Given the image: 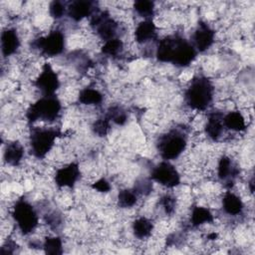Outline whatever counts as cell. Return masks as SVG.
Masks as SVG:
<instances>
[{
    "mask_svg": "<svg viewBox=\"0 0 255 255\" xmlns=\"http://www.w3.org/2000/svg\"><path fill=\"white\" fill-rule=\"evenodd\" d=\"M222 207L225 213L236 216L242 213L244 204L238 195L231 191H227L222 199Z\"/></svg>",
    "mask_w": 255,
    "mask_h": 255,
    "instance_id": "cell-18",
    "label": "cell"
},
{
    "mask_svg": "<svg viewBox=\"0 0 255 255\" xmlns=\"http://www.w3.org/2000/svg\"><path fill=\"white\" fill-rule=\"evenodd\" d=\"M35 87L43 94V96L55 95L60 87V81L57 73L53 70L49 63H45L42 72L35 81Z\"/></svg>",
    "mask_w": 255,
    "mask_h": 255,
    "instance_id": "cell-10",
    "label": "cell"
},
{
    "mask_svg": "<svg viewBox=\"0 0 255 255\" xmlns=\"http://www.w3.org/2000/svg\"><path fill=\"white\" fill-rule=\"evenodd\" d=\"M156 27L151 19L141 21L134 31L135 41L139 44H144L156 38Z\"/></svg>",
    "mask_w": 255,
    "mask_h": 255,
    "instance_id": "cell-17",
    "label": "cell"
},
{
    "mask_svg": "<svg viewBox=\"0 0 255 255\" xmlns=\"http://www.w3.org/2000/svg\"><path fill=\"white\" fill-rule=\"evenodd\" d=\"M4 160L13 166L18 165L24 156V147L19 141L9 142L4 149Z\"/></svg>",
    "mask_w": 255,
    "mask_h": 255,
    "instance_id": "cell-19",
    "label": "cell"
},
{
    "mask_svg": "<svg viewBox=\"0 0 255 255\" xmlns=\"http://www.w3.org/2000/svg\"><path fill=\"white\" fill-rule=\"evenodd\" d=\"M213 221V215L209 209L202 206H195L191 211L190 222L193 227H198L204 223Z\"/></svg>",
    "mask_w": 255,
    "mask_h": 255,
    "instance_id": "cell-22",
    "label": "cell"
},
{
    "mask_svg": "<svg viewBox=\"0 0 255 255\" xmlns=\"http://www.w3.org/2000/svg\"><path fill=\"white\" fill-rule=\"evenodd\" d=\"M150 179L168 188L175 187L180 183L179 172L168 160H163L152 168Z\"/></svg>",
    "mask_w": 255,
    "mask_h": 255,
    "instance_id": "cell-9",
    "label": "cell"
},
{
    "mask_svg": "<svg viewBox=\"0 0 255 255\" xmlns=\"http://www.w3.org/2000/svg\"><path fill=\"white\" fill-rule=\"evenodd\" d=\"M61 134L58 128H34L30 133V148L33 155L43 158L52 149L57 137Z\"/></svg>",
    "mask_w": 255,
    "mask_h": 255,
    "instance_id": "cell-5",
    "label": "cell"
},
{
    "mask_svg": "<svg viewBox=\"0 0 255 255\" xmlns=\"http://www.w3.org/2000/svg\"><path fill=\"white\" fill-rule=\"evenodd\" d=\"M214 31L204 22H199L193 35H192V46L196 52H205L208 50L214 42Z\"/></svg>",
    "mask_w": 255,
    "mask_h": 255,
    "instance_id": "cell-11",
    "label": "cell"
},
{
    "mask_svg": "<svg viewBox=\"0 0 255 255\" xmlns=\"http://www.w3.org/2000/svg\"><path fill=\"white\" fill-rule=\"evenodd\" d=\"M137 193L134 189H122L118 194V204L122 208H130L137 201Z\"/></svg>",
    "mask_w": 255,
    "mask_h": 255,
    "instance_id": "cell-24",
    "label": "cell"
},
{
    "mask_svg": "<svg viewBox=\"0 0 255 255\" xmlns=\"http://www.w3.org/2000/svg\"><path fill=\"white\" fill-rule=\"evenodd\" d=\"M92 187L99 192H108L111 190V184L106 178H100L92 184Z\"/></svg>",
    "mask_w": 255,
    "mask_h": 255,
    "instance_id": "cell-33",
    "label": "cell"
},
{
    "mask_svg": "<svg viewBox=\"0 0 255 255\" xmlns=\"http://www.w3.org/2000/svg\"><path fill=\"white\" fill-rule=\"evenodd\" d=\"M33 46L47 57L60 55L65 49V36L59 30H54L48 35L40 37L33 42Z\"/></svg>",
    "mask_w": 255,
    "mask_h": 255,
    "instance_id": "cell-7",
    "label": "cell"
},
{
    "mask_svg": "<svg viewBox=\"0 0 255 255\" xmlns=\"http://www.w3.org/2000/svg\"><path fill=\"white\" fill-rule=\"evenodd\" d=\"M46 220H47L48 224H49L51 227H57L58 225L61 224V223H60V222H61L60 217H59V215H57L56 213H52V214H50L49 216H47Z\"/></svg>",
    "mask_w": 255,
    "mask_h": 255,
    "instance_id": "cell-35",
    "label": "cell"
},
{
    "mask_svg": "<svg viewBox=\"0 0 255 255\" xmlns=\"http://www.w3.org/2000/svg\"><path fill=\"white\" fill-rule=\"evenodd\" d=\"M17 244L15 243V241L8 239L1 247V254L2 255H7V254H13L15 253L16 249H17Z\"/></svg>",
    "mask_w": 255,
    "mask_h": 255,
    "instance_id": "cell-34",
    "label": "cell"
},
{
    "mask_svg": "<svg viewBox=\"0 0 255 255\" xmlns=\"http://www.w3.org/2000/svg\"><path fill=\"white\" fill-rule=\"evenodd\" d=\"M12 216L19 230L24 234H30L39 223V217L35 208L26 199H18L13 206Z\"/></svg>",
    "mask_w": 255,
    "mask_h": 255,
    "instance_id": "cell-6",
    "label": "cell"
},
{
    "mask_svg": "<svg viewBox=\"0 0 255 255\" xmlns=\"http://www.w3.org/2000/svg\"><path fill=\"white\" fill-rule=\"evenodd\" d=\"M79 102L87 106H97L103 102V95L93 88H85L79 94Z\"/></svg>",
    "mask_w": 255,
    "mask_h": 255,
    "instance_id": "cell-23",
    "label": "cell"
},
{
    "mask_svg": "<svg viewBox=\"0 0 255 255\" xmlns=\"http://www.w3.org/2000/svg\"><path fill=\"white\" fill-rule=\"evenodd\" d=\"M67 12V7L62 1H53L49 6V13L54 19H61Z\"/></svg>",
    "mask_w": 255,
    "mask_h": 255,
    "instance_id": "cell-30",
    "label": "cell"
},
{
    "mask_svg": "<svg viewBox=\"0 0 255 255\" xmlns=\"http://www.w3.org/2000/svg\"><path fill=\"white\" fill-rule=\"evenodd\" d=\"M94 8L95 3L93 1L76 0L69 3L67 7V14L72 20L78 22L88 16L93 15Z\"/></svg>",
    "mask_w": 255,
    "mask_h": 255,
    "instance_id": "cell-14",
    "label": "cell"
},
{
    "mask_svg": "<svg viewBox=\"0 0 255 255\" xmlns=\"http://www.w3.org/2000/svg\"><path fill=\"white\" fill-rule=\"evenodd\" d=\"M90 25L97 35L106 41L117 38L118 23L107 11H100L92 15Z\"/></svg>",
    "mask_w": 255,
    "mask_h": 255,
    "instance_id": "cell-8",
    "label": "cell"
},
{
    "mask_svg": "<svg viewBox=\"0 0 255 255\" xmlns=\"http://www.w3.org/2000/svg\"><path fill=\"white\" fill-rule=\"evenodd\" d=\"M124 49V43L119 38H114L112 40L106 41L102 47V53L106 56L117 57L119 56Z\"/></svg>",
    "mask_w": 255,
    "mask_h": 255,
    "instance_id": "cell-27",
    "label": "cell"
},
{
    "mask_svg": "<svg viewBox=\"0 0 255 255\" xmlns=\"http://www.w3.org/2000/svg\"><path fill=\"white\" fill-rule=\"evenodd\" d=\"M106 116L109 118L111 123L113 122L114 124H116L118 126H123L128 121L127 111L124 108L120 107V106L110 107Z\"/></svg>",
    "mask_w": 255,
    "mask_h": 255,
    "instance_id": "cell-26",
    "label": "cell"
},
{
    "mask_svg": "<svg viewBox=\"0 0 255 255\" xmlns=\"http://www.w3.org/2000/svg\"><path fill=\"white\" fill-rule=\"evenodd\" d=\"M224 128L234 131H242L246 128V123L244 117L239 112H230L223 116Z\"/></svg>",
    "mask_w": 255,
    "mask_h": 255,
    "instance_id": "cell-20",
    "label": "cell"
},
{
    "mask_svg": "<svg viewBox=\"0 0 255 255\" xmlns=\"http://www.w3.org/2000/svg\"><path fill=\"white\" fill-rule=\"evenodd\" d=\"M43 249L49 255H61L63 253V242L58 236H49L43 243Z\"/></svg>",
    "mask_w": 255,
    "mask_h": 255,
    "instance_id": "cell-25",
    "label": "cell"
},
{
    "mask_svg": "<svg viewBox=\"0 0 255 255\" xmlns=\"http://www.w3.org/2000/svg\"><path fill=\"white\" fill-rule=\"evenodd\" d=\"M214 87L211 81L204 76H196L188 85L184 99L189 108L196 111H204L212 103Z\"/></svg>",
    "mask_w": 255,
    "mask_h": 255,
    "instance_id": "cell-2",
    "label": "cell"
},
{
    "mask_svg": "<svg viewBox=\"0 0 255 255\" xmlns=\"http://www.w3.org/2000/svg\"><path fill=\"white\" fill-rule=\"evenodd\" d=\"M111 128V121L107 116L99 118L92 126V129L95 134L99 136H105L108 134Z\"/></svg>",
    "mask_w": 255,
    "mask_h": 255,
    "instance_id": "cell-29",
    "label": "cell"
},
{
    "mask_svg": "<svg viewBox=\"0 0 255 255\" xmlns=\"http://www.w3.org/2000/svg\"><path fill=\"white\" fill-rule=\"evenodd\" d=\"M131 228H132L133 235L136 238L144 239L151 234L153 230V224L146 217H138L132 222Z\"/></svg>",
    "mask_w": 255,
    "mask_h": 255,
    "instance_id": "cell-21",
    "label": "cell"
},
{
    "mask_svg": "<svg viewBox=\"0 0 255 255\" xmlns=\"http://www.w3.org/2000/svg\"><path fill=\"white\" fill-rule=\"evenodd\" d=\"M249 188H250L251 193H253V191H254V179H253V177L249 181Z\"/></svg>",
    "mask_w": 255,
    "mask_h": 255,
    "instance_id": "cell-36",
    "label": "cell"
},
{
    "mask_svg": "<svg viewBox=\"0 0 255 255\" xmlns=\"http://www.w3.org/2000/svg\"><path fill=\"white\" fill-rule=\"evenodd\" d=\"M187 136L178 128H172L159 136L156 147L158 153L164 160L177 158L185 149Z\"/></svg>",
    "mask_w": 255,
    "mask_h": 255,
    "instance_id": "cell-4",
    "label": "cell"
},
{
    "mask_svg": "<svg viewBox=\"0 0 255 255\" xmlns=\"http://www.w3.org/2000/svg\"><path fill=\"white\" fill-rule=\"evenodd\" d=\"M137 194H142V195H147L151 192L152 190V183L148 179H140L135 183V186L133 188Z\"/></svg>",
    "mask_w": 255,
    "mask_h": 255,
    "instance_id": "cell-32",
    "label": "cell"
},
{
    "mask_svg": "<svg viewBox=\"0 0 255 255\" xmlns=\"http://www.w3.org/2000/svg\"><path fill=\"white\" fill-rule=\"evenodd\" d=\"M196 54V50L186 39L178 35H169L159 41L155 56L162 63L184 68L194 61Z\"/></svg>",
    "mask_w": 255,
    "mask_h": 255,
    "instance_id": "cell-1",
    "label": "cell"
},
{
    "mask_svg": "<svg viewBox=\"0 0 255 255\" xmlns=\"http://www.w3.org/2000/svg\"><path fill=\"white\" fill-rule=\"evenodd\" d=\"M61 110V102L55 95L43 96L28 108L26 118L29 123L38 121L52 123L59 117Z\"/></svg>",
    "mask_w": 255,
    "mask_h": 255,
    "instance_id": "cell-3",
    "label": "cell"
},
{
    "mask_svg": "<svg viewBox=\"0 0 255 255\" xmlns=\"http://www.w3.org/2000/svg\"><path fill=\"white\" fill-rule=\"evenodd\" d=\"M223 114L220 112H212L209 114L206 125L205 132L212 140H218L224 130Z\"/></svg>",
    "mask_w": 255,
    "mask_h": 255,
    "instance_id": "cell-15",
    "label": "cell"
},
{
    "mask_svg": "<svg viewBox=\"0 0 255 255\" xmlns=\"http://www.w3.org/2000/svg\"><path fill=\"white\" fill-rule=\"evenodd\" d=\"M159 205L164 210V212L168 215L172 214L175 209L176 205V199L170 194H165L159 199Z\"/></svg>",
    "mask_w": 255,
    "mask_h": 255,
    "instance_id": "cell-31",
    "label": "cell"
},
{
    "mask_svg": "<svg viewBox=\"0 0 255 255\" xmlns=\"http://www.w3.org/2000/svg\"><path fill=\"white\" fill-rule=\"evenodd\" d=\"M81 176V170L77 162H71L56 171L55 183L59 187H73Z\"/></svg>",
    "mask_w": 255,
    "mask_h": 255,
    "instance_id": "cell-12",
    "label": "cell"
},
{
    "mask_svg": "<svg viewBox=\"0 0 255 255\" xmlns=\"http://www.w3.org/2000/svg\"><path fill=\"white\" fill-rule=\"evenodd\" d=\"M133 9L141 17L150 19L154 13V3L148 0H138L133 3Z\"/></svg>",
    "mask_w": 255,
    "mask_h": 255,
    "instance_id": "cell-28",
    "label": "cell"
},
{
    "mask_svg": "<svg viewBox=\"0 0 255 255\" xmlns=\"http://www.w3.org/2000/svg\"><path fill=\"white\" fill-rule=\"evenodd\" d=\"M20 47V39L15 29H5L1 34V51L4 57L16 53Z\"/></svg>",
    "mask_w": 255,
    "mask_h": 255,
    "instance_id": "cell-16",
    "label": "cell"
},
{
    "mask_svg": "<svg viewBox=\"0 0 255 255\" xmlns=\"http://www.w3.org/2000/svg\"><path fill=\"white\" fill-rule=\"evenodd\" d=\"M217 174L219 179L225 183L226 186L230 187L233 185L235 178L239 174V168L229 156L223 155L218 162Z\"/></svg>",
    "mask_w": 255,
    "mask_h": 255,
    "instance_id": "cell-13",
    "label": "cell"
}]
</instances>
